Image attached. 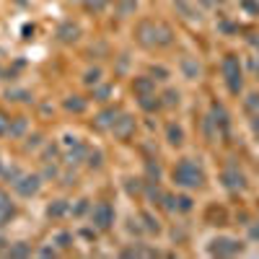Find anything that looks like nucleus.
Segmentation results:
<instances>
[{
  "instance_id": "f257e3e1",
  "label": "nucleus",
  "mask_w": 259,
  "mask_h": 259,
  "mask_svg": "<svg viewBox=\"0 0 259 259\" xmlns=\"http://www.w3.org/2000/svg\"><path fill=\"white\" fill-rule=\"evenodd\" d=\"M171 179L176 182V187H184V189H200L205 184V171L192 161V158H182L174 171H171Z\"/></svg>"
},
{
  "instance_id": "f03ea898",
  "label": "nucleus",
  "mask_w": 259,
  "mask_h": 259,
  "mask_svg": "<svg viewBox=\"0 0 259 259\" xmlns=\"http://www.w3.org/2000/svg\"><path fill=\"white\" fill-rule=\"evenodd\" d=\"M220 67H223V78H226L228 91L233 96H239L241 88H244V75H241V62H239V57H236V54H226Z\"/></svg>"
},
{
  "instance_id": "7ed1b4c3",
  "label": "nucleus",
  "mask_w": 259,
  "mask_h": 259,
  "mask_svg": "<svg viewBox=\"0 0 259 259\" xmlns=\"http://www.w3.org/2000/svg\"><path fill=\"white\" fill-rule=\"evenodd\" d=\"M212 257H236L244 252V244L231 239V236H218V239L210 241V249H207Z\"/></svg>"
},
{
  "instance_id": "20e7f679",
  "label": "nucleus",
  "mask_w": 259,
  "mask_h": 259,
  "mask_svg": "<svg viewBox=\"0 0 259 259\" xmlns=\"http://www.w3.org/2000/svg\"><path fill=\"white\" fill-rule=\"evenodd\" d=\"M91 220L99 231H109L114 226V207H111L109 202H99V205H94V210H91Z\"/></svg>"
},
{
  "instance_id": "39448f33",
  "label": "nucleus",
  "mask_w": 259,
  "mask_h": 259,
  "mask_svg": "<svg viewBox=\"0 0 259 259\" xmlns=\"http://www.w3.org/2000/svg\"><path fill=\"white\" fill-rule=\"evenodd\" d=\"M13 187H16V192L21 197H34L42 189V176L39 174H21V179Z\"/></svg>"
},
{
  "instance_id": "423d86ee",
  "label": "nucleus",
  "mask_w": 259,
  "mask_h": 259,
  "mask_svg": "<svg viewBox=\"0 0 259 259\" xmlns=\"http://www.w3.org/2000/svg\"><path fill=\"white\" fill-rule=\"evenodd\" d=\"M223 184H226L231 192H239V189H244L246 187V179H244V174L239 171V168H236L233 163L226 168V171H223Z\"/></svg>"
},
{
  "instance_id": "0eeeda50",
  "label": "nucleus",
  "mask_w": 259,
  "mask_h": 259,
  "mask_svg": "<svg viewBox=\"0 0 259 259\" xmlns=\"http://www.w3.org/2000/svg\"><path fill=\"white\" fill-rule=\"evenodd\" d=\"M65 145H67V148H70V151H67V155H65V161L67 163H81L83 158H86V148H83V145H81V140H78V138H70V135H67V138H65Z\"/></svg>"
},
{
  "instance_id": "6e6552de",
  "label": "nucleus",
  "mask_w": 259,
  "mask_h": 259,
  "mask_svg": "<svg viewBox=\"0 0 259 259\" xmlns=\"http://www.w3.org/2000/svg\"><path fill=\"white\" fill-rule=\"evenodd\" d=\"M111 132H114L119 140H127L130 135L135 132V117H130V114H119L117 122H114V127H111Z\"/></svg>"
},
{
  "instance_id": "1a4fd4ad",
  "label": "nucleus",
  "mask_w": 259,
  "mask_h": 259,
  "mask_svg": "<svg viewBox=\"0 0 259 259\" xmlns=\"http://www.w3.org/2000/svg\"><path fill=\"white\" fill-rule=\"evenodd\" d=\"M210 117L215 119V127H218V132H223V138H228V127H231V122H228V111L223 109L220 104H212V109H210Z\"/></svg>"
},
{
  "instance_id": "9d476101",
  "label": "nucleus",
  "mask_w": 259,
  "mask_h": 259,
  "mask_svg": "<svg viewBox=\"0 0 259 259\" xmlns=\"http://www.w3.org/2000/svg\"><path fill=\"white\" fill-rule=\"evenodd\" d=\"M78 37H81V29H78V24H70V21H65V24L57 26V39L62 44H73Z\"/></svg>"
},
{
  "instance_id": "9b49d317",
  "label": "nucleus",
  "mask_w": 259,
  "mask_h": 259,
  "mask_svg": "<svg viewBox=\"0 0 259 259\" xmlns=\"http://www.w3.org/2000/svg\"><path fill=\"white\" fill-rule=\"evenodd\" d=\"M138 42L145 44V47H155V24L143 21V24L138 26Z\"/></svg>"
},
{
  "instance_id": "f8f14e48",
  "label": "nucleus",
  "mask_w": 259,
  "mask_h": 259,
  "mask_svg": "<svg viewBox=\"0 0 259 259\" xmlns=\"http://www.w3.org/2000/svg\"><path fill=\"white\" fill-rule=\"evenodd\" d=\"M13 215H16V205L10 202V197L3 192V189H0V228H3Z\"/></svg>"
},
{
  "instance_id": "ddd939ff",
  "label": "nucleus",
  "mask_w": 259,
  "mask_h": 259,
  "mask_svg": "<svg viewBox=\"0 0 259 259\" xmlns=\"http://www.w3.org/2000/svg\"><path fill=\"white\" fill-rule=\"evenodd\" d=\"M117 117H119V111H117L114 106L101 109L99 114H96V125H99V127H104V130H111V127H114V122H117Z\"/></svg>"
},
{
  "instance_id": "4468645a",
  "label": "nucleus",
  "mask_w": 259,
  "mask_h": 259,
  "mask_svg": "<svg viewBox=\"0 0 259 259\" xmlns=\"http://www.w3.org/2000/svg\"><path fill=\"white\" fill-rule=\"evenodd\" d=\"M132 91L138 96L155 94V81H153V78H148V75H140V78H135V81H132Z\"/></svg>"
},
{
  "instance_id": "2eb2a0df",
  "label": "nucleus",
  "mask_w": 259,
  "mask_h": 259,
  "mask_svg": "<svg viewBox=\"0 0 259 259\" xmlns=\"http://www.w3.org/2000/svg\"><path fill=\"white\" fill-rule=\"evenodd\" d=\"M182 73H184L187 81H197L200 73H202V67H200V62L195 57H184L182 60Z\"/></svg>"
},
{
  "instance_id": "dca6fc26",
  "label": "nucleus",
  "mask_w": 259,
  "mask_h": 259,
  "mask_svg": "<svg viewBox=\"0 0 259 259\" xmlns=\"http://www.w3.org/2000/svg\"><path fill=\"white\" fill-rule=\"evenodd\" d=\"M171 42H174L171 29L163 26V24H155V44H158V47H168Z\"/></svg>"
},
{
  "instance_id": "f3484780",
  "label": "nucleus",
  "mask_w": 259,
  "mask_h": 259,
  "mask_svg": "<svg viewBox=\"0 0 259 259\" xmlns=\"http://www.w3.org/2000/svg\"><path fill=\"white\" fill-rule=\"evenodd\" d=\"M166 140H168V145L179 148V145L184 143V130L179 127V125H168V127H166Z\"/></svg>"
},
{
  "instance_id": "a211bd4d",
  "label": "nucleus",
  "mask_w": 259,
  "mask_h": 259,
  "mask_svg": "<svg viewBox=\"0 0 259 259\" xmlns=\"http://www.w3.org/2000/svg\"><path fill=\"white\" fill-rule=\"evenodd\" d=\"M67 210H70L67 200H54V202H50V205H47V215L50 218H62Z\"/></svg>"
},
{
  "instance_id": "6ab92c4d",
  "label": "nucleus",
  "mask_w": 259,
  "mask_h": 259,
  "mask_svg": "<svg viewBox=\"0 0 259 259\" xmlns=\"http://www.w3.org/2000/svg\"><path fill=\"white\" fill-rule=\"evenodd\" d=\"M138 101H140V109H143V111H155V109L163 106L161 99L155 96V94H145V96H140Z\"/></svg>"
},
{
  "instance_id": "aec40b11",
  "label": "nucleus",
  "mask_w": 259,
  "mask_h": 259,
  "mask_svg": "<svg viewBox=\"0 0 259 259\" xmlns=\"http://www.w3.org/2000/svg\"><path fill=\"white\" fill-rule=\"evenodd\" d=\"M65 109L67 111H75V114H81V111H86V99H81V96H67L65 99Z\"/></svg>"
},
{
  "instance_id": "412c9836",
  "label": "nucleus",
  "mask_w": 259,
  "mask_h": 259,
  "mask_svg": "<svg viewBox=\"0 0 259 259\" xmlns=\"http://www.w3.org/2000/svg\"><path fill=\"white\" fill-rule=\"evenodd\" d=\"M5 254H8V257H29V254H31V246H29L26 241H18V244H13V246H8Z\"/></svg>"
},
{
  "instance_id": "4be33fe9",
  "label": "nucleus",
  "mask_w": 259,
  "mask_h": 259,
  "mask_svg": "<svg viewBox=\"0 0 259 259\" xmlns=\"http://www.w3.org/2000/svg\"><path fill=\"white\" fill-rule=\"evenodd\" d=\"M140 220H143L145 231H151V233H158V231H161V223H158V218H153L151 212H143V215H140Z\"/></svg>"
},
{
  "instance_id": "5701e85b",
  "label": "nucleus",
  "mask_w": 259,
  "mask_h": 259,
  "mask_svg": "<svg viewBox=\"0 0 259 259\" xmlns=\"http://www.w3.org/2000/svg\"><path fill=\"white\" fill-rule=\"evenodd\" d=\"M145 174H148L151 182H158V179H161V166H158V161H145Z\"/></svg>"
},
{
  "instance_id": "b1692460",
  "label": "nucleus",
  "mask_w": 259,
  "mask_h": 259,
  "mask_svg": "<svg viewBox=\"0 0 259 259\" xmlns=\"http://www.w3.org/2000/svg\"><path fill=\"white\" fill-rule=\"evenodd\" d=\"M145 195H148L151 202H163V192L158 189V182H151L148 189H145Z\"/></svg>"
},
{
  "instance_id": "393cba45",
  "label": "nucleus",
  "mask_w": 259,
  "mask_h": 259,
  "mask_svg": "<svg viewBox=\"0 0 259 259\" xmlns=\"http://www.w3.org/2000/svg\"><path fill=\"white\" fill-rule=\"evenodd\" d=\"M54 244H57L60 249H70V246H73V236L67 231H60L57 236H54Z\"/></svg>"
},
{
  "instance_id": "a878e982",
  "label": "nucleus",
  "mask_w": 259,
  "mask_h": 259,
  "mask_svg": "<svg viewBox=\"0 0 259 259\" xmlns=\"http://www.w3.org/2000/svg\"><path fill=\"white\" fill-rule=\"evenodd\" d=\"M86 158H88V166H91V168H101V163H104V155H101V151H88Z\"/></svg>"
},
{
  "instance_id": "bb28decb",
  "label": "nucleus",
  "mask_w": 259,
  "mask_h": 259,
  "mask_svg": "<svg viewBox=\"0 0 259 259\" xmlns=\"http://www.w3.org/2000/svg\"><path fill=\"white\" fill-rule=\"evenodd\" d=\"M99 81H101V70H99V67H94V70H86V75H83V83L86 86H99Z\"/></svg>"
},
{
  "instance_id": "cd10ccee",
  "label": "nucleus",
  "mask_w": 259,
  "mask_h": 259,
  "mask_svg": "<svg viewBox=\"0 0 259 259\" xmlns=\"http://www.w3.org/2000/svg\"><path fill=\"white\" fill-rule=\"evenodd\" d=\"M24 130H26V119L24 117H18L13 125L8 127V135H13V138H18V135H24Z\"/></svg>"
},
{
  "instance_id": "c85d7f7f",
  "label": "nucleus",
  "mask_w": 259,
  "mask_h": 259,
  "mask_svg": "<svg viewBox=\"0 0 259 259\" xmlns=\"http://www.w3.org/2000/svg\"><path fill=\"white\" fill-rule=\"evenodd\" d=\"M163 106H179V91H174V88H168V91L163 94Z\"/></svg>"
},
{
  "instance_id": "c756f323",
  "label": "nucleus",
  "mask_w": 259,
  "mask_h": 259,
  "mask_svg": "<svg viewBox=\"0 0 259 259\" xmlns=\"http://www.w3.org/2000/svg\"><path fill=\"white\" fill-rule=\"evenodd\" d=\"M151 75H153V81H168V75H171V73H168L163 65H153L151 67Z\"/></svg>"
},
{
  "instance_id": "7c9ffc66",
  "label": "nucleus",
  "mask_w": 259,
  "mask_h": 259,
  "mask_svg": "<svg viewBox=\"0 0 259 259\" xmlns=\"http://www.w3.org/2000/svg\"><path fill=\"white\" fill-rule=\"evenodd\" d=\"M176 210L179 212H189V210H192V197H189V195L176 197Z\"/></svg>"
},
{
  "instance_id": "2f4dec72",
  "label": "nucleus",
  "mask_w": 259,
  "mask_h": 259,
  "mask_svg": "<svg viewBox=\"0 0 259 259\" xmlns=\"http://www.w3.org/2000/svg\"><path fill=\"white\" fill-rule=\"evenodd\" d=\"M8 99L10 101H31V94L21 91V88H13V91H8Z\"/></svg>"
},
{
  "instance_id": "473e14b6",
  "label": "nucleus",
  "mask_w": 259,
  "mask_h": 259,
  "mask_svg": "<svg viewBox=\"0 0 259 259\" xmlns=\"http://www.w3.org/2000/svg\"><path fill=\"white\" fill-rule=\"evenodd\" d=\"M246 109L254 111V114H259V94H252L249 99H246Z\"/></svg>"
},
{
  "instance_id": "72a5a7b5",
  "label": "nucleus",
  "mask_w": 259,
  "mask_h": 259,
  "mask_svg": "<svg viewBox=\"0 0 259 259\" xmlns=\"http://www.w3.org/2000/svg\"><path fill=\"white\" fill-rule=\"evenodd\" d=\"M88 10H104L106 8V0H83Z\"/></svg>"
},
{
  "instance_id": "f704fd0d",
  "label": "nucleus",
  "mask_w": 259,
  "mask_h": 259,
  "mask_svg": "<svg viewBox=\"0 0 259 259\" xmlns=\"http://www.w3.org/2000/svg\"><path fill=\"white\" fill-rule=\"evenodd\" d=\"M127 192L130 195H140L143 192V184L138 182V179H127Z\"/></svg>"
},
{
  "instance_id": "c9c22d12",
  "label": "nucleus",
  "mask_w": 259,
  "mask_h": 259,
  "mask_svg": "<svg viewBox=\"0 0 259 259\" xmlns=\"http://www.w3.org/2000/svg\"><path fill=\"white\" fill-rule=\"evenodd\" d=\"M111 94V88L109 86H101V88H96L94 91V99H99V101H106V96Z\"/></svg>"
},
{
  "instance_id": "e433bc0d",
  "label": "nucleus",
  "mask_w": 259,
  "mask_h": 259,
  "mask_svg": "<svg viewBox=\"0 0 259 259\" xmlns=\"http://www.w3.org/2000/svg\"><path fill=\"white\" fill-rule=\"evenodd\" d=\"M163 207L174 212V210H176V197H174V195H163Z\"/></svg>"
},
{
  "instance_id": "4c0bfd02",
  "label": "nucleus",
  "mask_w": 259,
  "mask_h": 259,
  "mask_svg": "<svg viewBox=\"0 0 259 259\" xmlns=\"http://www.w3.org/2000/svg\"><path fill=\"white\" fill-rule=\"evenodd\" d=\"M5 179H10V182H18V179H21V171H18V168H5Z\"/></svg>"
},
{
  "instance_id": "58836bf2",
  "label": "nucleus",
  "mask_w": 259,
  "mask_h": 259,
  "mask_svg": "<svg viewBox=\"0 0 259 259\" xmlns=\"http://www.w3.org/2000/svg\"><path fill=\"white\" fill-rule=\"evenodd\" d=\"M39 143H42V135H31V138L26 140V148L31 151V148H39Z\"/></svg>"
},
{
  "instance_id": "ea45409f",
  "label": "nucleus",
  "mask_w": 259,
  "mask_h": 259,
  "mask_svg": "<svg viewBox=\"0 0 259 259\" xmlns=\"http://www.w3.org/2000/svg\"><path fill=\"white\" fill-rule=\"evenodd\" d=\"M241 3H244V8H246V10H252V13H257V16H259V5L254 3V0H241Z\"/></svg>"
},
{
  "instance_id": "a19ab883",
  "label": "nucleus",
  "mask_w": 259,
  "mask_h": 259,
  "mask_svg": "<svg viewBox=\"0 0 259 259\" xmlns=\"http://www.w3.org/2000/svg\"><path fill=\"white\" fill-rule=\"evenodd\" d=\"M8 127H10L8 117H5V114H0V135H5V132H8Z\"/></svg>"
},
{
  "instance_id": "79ce46f5",
  "label": "nucleus",
  "mask_w": 259,
  "mask_h": 259,
  "mask_svg": "<svg viewBox=\"0 0 259 259\" xmlns=\"http://www.w3.org/2000/svg\"><path fill=\"white\" fill-rule=\"evenodd\" d=\"M86 210H88V200H81V202H78V207H75V215H83Z\"/></svg>"
},
{
  "instance_id": "37998d69",
  "label": "nucleus",
  "mask_w": 259,
  "mask_h": 259,
  "mask_svg": "<svg viewBox=\"0 0 259 259\" xmlns=\"http://www.w3.org/2000/svg\"><path fill=\"white\" fill-rule=\"evenodd\" d=\"M39 254L42 257H54V254H57V249H54V246H44V249H39Z\"/></svg>"
},
{
  "instance_id": "c03bdc74",
  "label": "nucleus",
  "mask_w": 259,
  "mask_h": 259,
  "mask_svg": "<svg viewBox=\"0 0 259 259\" xmlns=\"http://www.w3.org/2000/svg\"><path fill=\"white\" fill-rule=\"evenodd\" d=\"M54 155H57V148H54V145H52V148H47V153H44V161L50 163V158H54Z\"/></svg>"
},
{
  "instance_id": "a18cd8bd",
  "label": "nucleus",
  "mask_w": 259,
  "mask_h": 259,
  "mask_svg": "<svg viewBox=\"0 0 259 259\" xmlns=\"http://www.w3.org/2000/svg\"><path fill=\"white\" fill-rule=\"evenodd\" d=\"M252 130H254L257 138H259V114H254V117H252Z\"/></svg>"
},
{
  "instance_id": "49530a36",
  "label": "nucleus",
  "mask_w": 259,
  "mask_h": 259,
  "mask_svg": "<svg viewBox=\"0 0 259 259\" xmlns=\"http://www.w3.org/2000/svg\"><path fill=\"white\" fill-rule=\"evenodd\" d=\"M44 176H57V168L47 163V168H44Z\"/></svg>"
},
{
  "instance_id": "de8ad7c7",
  "label": "nucleus",
  "mask_w": 259,
  "mask_h": 259,
  "mask_svg": "<svg viewBox=\"0 0 259 259\" xmlns=\"http://www.w3.org/2000/svg\"><path fill=\"white\" fill-rule=\"evenodd\" d=\"M5 244H8V241H5V236H0V252H5Z\"/></svg>"
},
{
  "instance_id": "09e8293b",
  "label": "nucleus",
  "mask_w": 259,
  "mask_h": 259,
  "mask_svg": "<svg viewBox=\"0 0 259 259\" xmlns=\"http://www.w3.org/2000/svg\"><path fill=\"white\" fill-rule=\"evenodd\" d=\"M252 236H254V239H259V226H254V228H252Z\"/></svg>"
}]
</instances>
